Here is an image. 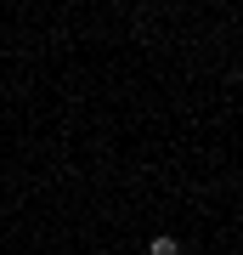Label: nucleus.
<instances>
[{
    "instance_id": "nucleus-1",
    "label": "nucleus",
    "mask_w": 243,
    "mask_h": 255,
    "mask_svg": "<svg viewBox=\"0 0 243 255\" xmlns=\"http://www.w3.org/2000/svg\"><path fill=\"white\" fill-rule=\"evenodd\" d=\"M153 255H175V238H170V233H159V238H153Z\"/></svg>"
}]
</instances>
